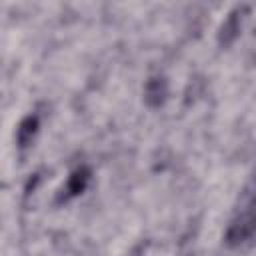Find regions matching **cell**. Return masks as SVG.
Masks as SVG:
<instances>
[{
  "mask_svg": "<svg viewBox=\"0 0 256 256\" xmlns=\"http://www.w3.org/2000/svg\"><path fill=\"white\" fill-rule=\"evenodd\" d=\"M34 126H36V118H26V120H24V124H22V130L18 132V136H20V142H26V136H28L30 132H34Z\"/></svg>",
  "mask_w": 256,
  "mask_h": 256,
  "instance_id": "6da1fadb",
  "label": "cell"
}]
</instances>
